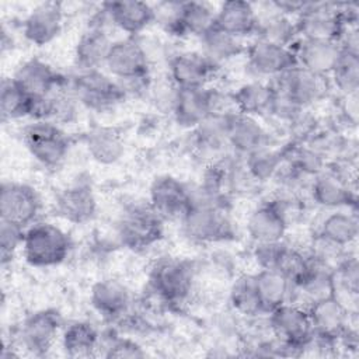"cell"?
Returning <instances> with one entry per match:
<instances>
[{"mask_svg":"<svg viewBox=\"0 0 359 359\" xmlns=\"http://www.w3.org/2000/svg\"><path fill=\"white\" fill-rule=\"evenodd\" d=\"M254 6L258 21L254 38L292 48L299 39L294 18L282 13L275 1L261 4L254 3Z\"/></svg>","mask_w":359,"mask_h":359,"instance_id":"cb8c5ba5","label":"cell"},{"mask_svg":"<svg viewBox=\"0 0 359 359\" xmlns=\"http://www.w3.org/2000/svg\"><path fill=\"white\" fill-rule=\"evenodd\" d=\"M41 196L25 182L4 181L0 188V220L27 229L38 220Z\"/></svg>","mask_w":359,"mask_h":359,"instance_id":"30bf717a","label":"cell"},{"mask_svg":"<svg viewBox=\"0 0 359 359\" xmlns=\"http://www.w3.org/2000/svg\"><path fill=\"white\" fill-rule=\"evenodd\" d=\"M192 201V191L172 175L157 177L149 189V205L163 220L181 219Z\"/></svg>","mask_w":359,"mask_h":359,"instance_id":"e0dca14e","label":"cell"},{"mask_svg":"<svg viewBox=\"0 0 359 359\" xmlns=\"http://www.w3.org/2000/svg\"><path fill=\"white\" fill-rule=\"evenodd\" d=\"M307 191L311 201L323 209H356V192L348 175L334 165H327L316 174Z\"/></svg>","mask_w":359,"mask_h":359,"instance_id":"9c48e42d","label":"cell"},{"mask_svg":"<svg viewBox=\"0 0 359 359\" xmlns=\"http://www.w3.org/2000/svg\"><path fill=\"white\" fill-rule=\"evenodd\" d=\"M331 88H335L341 97L356 94L359 90V53L341 50L339 57L328 76Z\"/></svg>","mask_w":359,"mask_h":359,"instance_id":"b9f144b4","label":"cell"},{"mask_svg":"<svg viewBox=\"0 0 359 359\" xmlns=\"http://www.w3.org/2000/svg\"><path fill=\"white\" fill-rule=\"evenodd\" d=\"M167 66V77L178 88L208 87L219 69L201 50L174 53L168 57Z\"/></svg>","mask_w":359,"mask_h":359,"instance_id":"2e32d148","label":"cell"},{"mask_svg":"<svg viewBox=\"0 0 359 359\" xmlns=\"http://www.w3.org/2000/svg\"><path fill=\"white\" fill-rule=\"evenodd\" d=\"M101 334L88 321H74L60 334V344L70 358H90L101 348Z\"/></svg>","mask_w":359,"mask_h":359,"instance_id":"8d00e7d4","label":"cell"},{"mask_svg":"<svg viewBox=\"0 0 359 359\" xmlns=\"http://www.w3.org/2000/svg\"><path fill=\"white\" fill-rule=\"evenodd\" d=\"M56 213L73 224L88 223L97 213V198L87 181H74L62 189L55 201Z\"/></svg>","mask_w":359,"mask_h":359,"instance_id":"603a6c76","label":"cell"},{"mask_svg":"<svg viewBox=\"0 0 359 359\" xmlns=\"http://www.w3.org/2000/svg\"><path fill=\"white\" fill-rule=\"evenodd\" d=\"M230 304L238 314L247 317L264 314L258 300L252 275H243L233 283L230 290Z\"/></svg>","mask_w":359,"mask_h":359,"instance_id":"ee69618b","label":"cell"},{"mask_svg":"<svg viewBox=\"0 0 359 359\" xmlns=\"http://www.w3.org/2000/svg\"><path fill=\"white\" fill-rule=\"evenodd\" d=\"M63 21V4L56 1H43L36 4L24 18L21 31L29 43L45 46L60 35Z\"/></svg>","mask_w":359,"mask_h":359,"instance_id":"ac0fdd59","label":"cell"},{"mask_svg":"<svg viewBox=\"0 0 359 359\" xmlns=\"http://www.w3.org/2000/svg\"><path fill=\"white\" fill-rule=\"evenodd\" d=\"M104 355L107 358H143L146 356V352L136 341L130 338L115 337L108 341Z\"/></svg>","mask_w":359,"mask_h":359,"instance_id":"7dc6e473","label":"cell"},{"mask_svg":"<svg viewBox=\"0 0 359 359\" xmlns=\"http://www.w3.org/2000/svg\"><path fill=\"white\" fill-rule=\"evenodd\" d=\"M334 296L341 300L351 311L356 310L359 293V265L356 255H344L332 268Z\"/></svg>","mask_w":359,"mask_h":359,"instance_id":"f35d334b","label":"cell"},{"mask_svg":"<svg viewBox=\"0 0 359 359\" xmlns=\"http://www.w3.org/2000/svg\"><path fill=\"white\" fill-rule=\"evenodd\" d=\"M109 21L100 8L74 45L73 59L77 70L104 69L112 41L108 34Z\"/></svg>","mask_w":359,"mask_h":359,"instance_id":"8fae6325","label":"cell"},{"mask_svg":"<svg viewBox=\"0 0 359 359\" xmlns=\"http://www.w3.org/2000/svg\"><path fill=\"white\" fill-rule=\"evenodd\" d=\"M233 98L237 112L261 119L269 118L275 100V88L271 81L252 79L233 90Z\"/></svg>","mask_w":359,"mask_h":359,"instance_id":"f1b7e54d","label":"cell"},{"mask_svg":"<svg viewBox=\"0 0 359 359\" xmlns=\"http://www.w3.org/2000/svg\"><path fill=\"white\" fill-rule=\"evenodd\" d=\"M271 83L278 93L285 95L300 109H310L313 105L323 101L328 90H331L327 77L311 73L297 65Z\"/></svg>","mask_w":359,"mask_h":359,"instance_id":"ba28073f","label":"cell"},{"mask_svg":"<svg viewBox=\"0 0 359 359\" xmlns=\"http://www.w3.org/2000/svg\"><path fill=\"white\" fill-rule=\"evenodd\" d=\"M324 240L337 247H351L359 234V220L356 209H334L328 210L320 222L317 233Z\"/></svg>","mask_w":359,"mask_h":359,"instance_id":"d6a6232c","label":"cell"},{"mask_svg":"<svg viewBox=\"0 0 359 359\" xmlns=\"http://www.w3.org/2000/svg\"><path fill=\"white\" fill-rule=\"evenodd\" d=\"M209 115L208 87L178 90L171 116L181 128L192 130Z\"/></svg>","mask_w":359,"mask_h":359,"instance_id":"836d02e7","label":"cell"},{"mask_svg":"<svg viewBox=\"0 0 359 359\" xmlns=\"http://www.w3.org/2000/svg\"><path fill=\"white\" fill-rule=\"evenodd\" d=\"M247 234L254 244H266L283 241L289 229L279 212L269 201L257 206L247 219Z\"/></svg>","mask_w":359,"mask_h":359,"instance_id":"4dcf8cb0","label":"cell"},{"mask_svg":"<svg viewBox=\"0 0 359 359\" xmlns=\"http://www.w3.org/2000/svg\"><path fill=\"white\" fill-rule=\"evenodd\" d=\"M22 139L31 157L45 168L59 167L70 150L67 135L50 121H32L24 129Z\"/></svg>","mask_w":359,"mask_h":359,"instance_id":"52a82bcc","label":"cell"},{"mask_svg":"<svg viewBox=\"0 0 359 359\" xmlns=\"http://www.w3.org/2000/svg\"><path fill=\"white\" fill-rule=\"evenodd\" d=\"M60 316L52 309L29 314L18 332L20 345L34 356H45L55 345L60 332Z\"/></svg>","mask_w":359,"mask_h":359,"instance_id":"9a60e30c","label":"cell"},{"mask_svg":"<svg viewBox=\"0 0 359 359\" xmlns=\"http://www.w3.org/2000/svg\"><path fill=\"white\" fill-rule=\"evenodd\" d=\"M72 250L69 234L52 222L36 220L24 231L21 252L35 268H52L66 261Z\"/></svg>","mask_w":359,"mask_h":359,"instance_id":"7a4b0ae2","label":"cell"},{"mask_svg":"<svg viewBox=\"0 0 359 359\" xmlns=\"http://www.w3.org/2000/svg\"><path fill=\"white\" fill-rule=\"evenodd\" d=\"M67 88L80 105L95 112L114 109L126 100L118 81L104 69L79 70L69 77Z\"/></svg>","mask_w":359,"mask_h":359,"instance_id":"277c9868","label":"cell"},{"mask_svg":"<svg viewBox=\"0 0 359 359\" xmlns=\"http://www.w3.org/2000/svg\"><path fill=\"white\" fill-rule=\"evenodd\" d=\"M216 8L205 1H180L178 11L168 34L201 38L215 25Z\"/></svg>","mask_w":359,"mask_h":359,"instance_id":"f546056e","label":"cell"},{"mask_svg":"<svg viewBox=\"0 0 359 359\" xmlns=\"http://www.w3.org/2000/svg\"><path fill=\"white\" fill-rule=\"evenodd\" d=\"M311 264L313 259L310 258L309 254L286 244L285 241H279L269 269L279 272L292 285H294L307 273Z\"/></svg>","mask_w":359,"mask_h":359,"instance_id":"60d3db41","label":"cell"},{"mask_svg":"<svg viewBox=\"0 0 359 359\" xmlns=\"http://www.w3.org/2000/svg\"><path fill=\"white\" fill-rule=\"evenodd\" d=\"M227 143L231 154L244 157L262 146L271 144V133L261 118L236 112L227 119Z\"/></svg>","mask_w":359,"mask_h":359,"instance_id":"44dd1931","label":"cell"},{"mask_svg":"<svg viewBox=\"0 0 359 359\" xmlns=\"http://www.w3.org/2000/svg\"><path fill=\"white\" fill-rule=\"evenodd\" d=\"M331 296H334L332 269L314 261L307 273L293 285L292 290V302L306 309Z\"/></svg>","mask_w":359,"mask_h":359,"instance_id":"83f0119b","label":"cell"},{"mask_svg":"<svg viewBox=\"0 0 359 359\" xmlns=\"http://www.w3.org/2000/svg\"><path fill=\"white\" fill-rule=\"evenodd\" d=\"M180 220L185 236L195 243H222L236 237L226 201L209 199L192 192L191 205Z\"/></svg>","mask_w":359,"mask_h":359,"instance_id":"6da1fadb","label":"cell"},{"mask_svg":"<svg viewBox=\"0 0 359 359\" xmlns=\"http://www.w3.org/2000/svg\"><path fill=\"white\" fill-rule=\"evenodd\" d=\"M90 303L105 320H121L132 303L129 289L116 279H101L91 286Z\"/></svg>","mask_w":359,"mask_h":359,"instance_id":"484cf974","label":"cell"},{"mask_svg":"<svg viewBox=\"0 0 359 359\" xmlns=\"http://www.w3.org/2000/svg\"><path fill=\"white\" fill-rule=\"evenodd\" d=\"M247 67L257 80L271 81L296 65L292 48L252 38L245 48Z\"/></svg>","mask_w":359,"mask_h":359,"instance_id":"4fadbf2b","label":"cell"},{"mask_svg":"<svg viewBox=\"0 0 359 359\" xmlns=\"http://www.w3.org/2000/svg\"><path fill=\"white\" fill-rule=\"evenodd\" d=\"M316 334L338 339L346 331H356L355 318L358 311H351L335 296L314 303L309 309Z\"/></svg>","mask_w":359,"mask_h":359,"instance_id":"7402d4cb","label":"cell"},{"mask_svg":"<svg viewBox=\"0 0 359 359\" xmlns=\"http://www.w3.org/2000/svg\"><path fill=\"white\" fill-rule=\"evenodd\" d=\"M292 50L297 66L327 79L341 53L338 42L328 39L299 38L292 46Z\"/></svg>","mask_w":359,"mask_h":359,"instance_id":"d4e9b609","label":"cell"},{"mask_svg":"<svg viewBox=\"0 0 359 359\" xmlns=\"http://www.w3.org/2000/svg\"><path fill=\"white\" fill-rule=\"evenodd\" d=\"M252 276L264 314L292 302L293 285L279 272L273 269H259L257 273H252Z\"/></svg>","mask_w":359,"mask_h":359,"instance_id":"d590c367","label":"cell"},{"mask_svg":"<svg viewBox=\"0 0 359 359\" xmlns=\"http://www.w3.org/2000/svg\"><path fill=\"white\" fill-rule=\"evenodd\" d=\"M299 38L338 41L348 22H358L345 14V3H306L304 8L296 15Z\"/></svg>","mask_w":359,"mask_h":359,"instance_id":"5b68a950","label":"cell"},{"mask_svg":"<svg viewBox=\"0 0 359 359\" xmlns=\"http://www.w3.org/2000/svg\"><path fill=\"white\" fill-rule=\"evenodd\" d=\"M11 79L31 97H46L67 86L69 77L57 73L49 63L39 57L22 62Z\"/></svg>","mask_w":359,"mask_h":359,"instance_id":"d6986e66","label":"cell"},{"mask_svg":"<svg viewBox=\"0 0 359 359\" xmlns=\"http://www.w3.org/2000/svg\"><path fill=\"white\" fill-rule=\"evenodd\" d=\"M227 119L229 116H208L191 130L194 149L199 154L219 157L220 160L226 151H230L227 143Z\"/></svg>","mask_w":359,"mask_h":359,"instance_id":"e575fe53","label":"cell"},{"mask_svg":"<svg viewBox=\"0 0 359 359\" xmlns=\"http://www.w3.org/2000/svg\"><path fill=\"white\" fill-rule=\"evenodd\" d=\"M195 265L185 259L163 258L154 264L149 276V286L161 303L180 306L185 303L195 286Z\"/></svg>","mask_w":359,"mask_h":359,"instance_id":"3957f363","label":"cell"},{"mask_svg":"<svg viewBox=\"0 0 359 359\" xmlns=\"http://www.w3.org/2000/svg\"><path fill=\"white\" fill-rule=\"evenodd\" d=\"M178 90L180 88L168 77H164L161 80L153 79L146 98L150 100V102L156 108V111H158L160 114L171 115L175 100H177Z\"/></svg>","mask_w":359,"mask_h":359,"instance_id":"f6af8a7d","label":"cell"},{"mask_svg":"<svg viewBox=\"0 0 359 359\" xmlns=\"http://www.w3.org/2000/svg\"><path fill=\"white\" fill-rule=\"evenodd\" d=\"M25 229L0 220V261L1 266L10 264L18 250H21Z\"/></svg>","mask_w":359,"mask_h":359,"instance_id":"bcb514c9","label":"cell"},{"mask_svg":"<svg viewBox=\"0 0 359 359\" xmlns=\"http://www.w3.org/2000/svg\"><path fill=\"white\" fill-rule=\"evenodd\" d=\"M31 98L11 77L3 79L0 87L1 119L6 122L29 118Z\"/></svg>","mask_w":359,"mask_h":359,"instance_id":"7bdbcfd3","label":"cell"},{"mask_svg":"<svg viewBox=\"0 0 359 359\" xmlns=\"http://www.w3.org/2000/svg\"><path fill=\"white\" fill-rule=\"evenodd\" d=\"M268 325L273 338L303 351V345L314 334L309 310L287 302L268 313Z\"/></svg>","mask_w":359,"mask_h":359,"instance_id":"7c38bea8","label":"cell"},{"mask_svg":"<svg viewBox=\"0 0 359 359\" xmlns=\"http://www.w3.org/2000/svg\"><path fill=\"white\" fill-rule=\"evenodd\" d=\"M282 147L272 144L262 146L243 157V164L250 177L259 185L273 181L283 165Z\"/></svg>","mask_w":359,"mask_h":359,"instance_id":"ab89813d","label":"cell"},{"mask_svg":"<svg viewBox=\"0 0 359 359\" xmlns=\"http://www.w3.org/2000/svg\"><path fill=\"white\" fill-rule=\"evenodd\" d=\"M88 156L98 164L112 165L125 154V142L121 132L112 126H94L84 136Z\"/></svg>","mask_w":359,"mask_h":359,"instance_id":"1f68e13d","label":"cell"},{"mask_svg":"<svg viewBox=\"0 0 359 359\" xmlns=\"http://www.w3.org/2000/svg\"><path fill=\"white\" fill-rule=\"evenodd\" d=\"M201 52L217 67L222 63L236 59L245 52V39L237 38L231 34H227L217 27H212L201 38Z\"/></svg>","mask_w":359,"mask_h":359,"instance_id":"74e56055","label":"cell"},{"mask_svg":"<svg viewBox=\"0 0 359 359\" xmlns=\"http://www.w3.org/2000/svg\"><path fill=\"white\" fill-rule=\"evenodd\" d=\"M257 13L254 3L230 0L219 4L215 15V27L237 38H254L257 32Z\"/></svg>","mask_w":359,"mask_h":359,"instance_id":"4316f807","label":"cell"},{"mask_svg":"<svg viewBox=\"0 0 359 359\" xmlns=\"http://www.w3.org/2000/svg\"><path fill=\"white\" fill-rule=\"evenodd\" d=\"M104 70L115 80L151 73V63L139 41V36L114 39L104 65Z\"/></svg>","mask_w":359,"mask_h":359,"instance_id":"5bb4252c","label":"cell"},{"mask_svg":"<svg viewBox=\"0 0 359 359\" xmlns=\"http://www.w3.org/2000/svg\"><path fill=\"white\" fill-rule=\"evenodd\" d=\"M163 222L149 202L129 205L118 222V238L126 248L146 250L161 240Z\"/></svg>","mask_w":359,"mask_h":359,"instance_id":"8992f818","label":"cell"},{"mask_svg":"<svg viewBox=\"0 0 359 359\" xmlns=\"http://www.w3.org/2000/svg\"><path fill=\"white\" fill-rule=\"evenodd\" d=\"M111 27L119 29L125 36H139L156 21L154 7L139 0H116L101 4Z\"/></svg>","mask_w":359,"mask_h":359,"instance_id":"ffe728a7","label":"cell"},{"mask_svg":"<svg viewBox=\"0 0 359 359\" xmlns=\"http://www.w3.org/2000/svg\"><path fill=\"white\" fill-rule=\"evenodd\" d=\"M341 112L344 118L348 121L351 125H356L358 122V93L351 94V95H342V105H341Z\"/></svg>","mask_w":359,"mask_h":359,"instance_id":"c3c4849f","label":"cell"}]
</instances>
